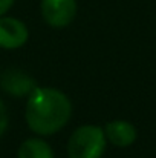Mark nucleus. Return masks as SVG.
Segmentation results:
<instances>
[{
    "instance_id": "f257e3e1",
    "label": "nucleus",
    "mask_w": 156,
    "mask_h": 158,
    "mask_svg": "<svg viewBox=\"0 0 156 158\" xmlns=\"http://www.w3.org/2000/svg\"><path fill=\"white\" fill-rule=\"evenodd\" d=\"M72 103L55 88H35L26 102L25 117L29 129L40 137L54 135L70 120Z\"/></svg>"
},
{
    "instance_id": "f03ea898",
    "label": "nucleus",
    "mask_w": 156,
    "mask_h": 158,
    "mask_svg": "<svg viewBox=\"0 0 156 158\" xmlns=\"http://www.w3.org/2000/svg\"><path fill=\"white\" fill-rule=\"evenodd\" d=\"M107 146L104 129L95 124H83L75 129L67 141L69 158H103Z\"/></svg>"
},
{
    "instance_id": "7ed1b4c3",
    "label": "nucleus",
    "mask_w": 156,
    "mask_h": 158,
    "mask_svg": "<svg viewBox=\"0 0 156 158\" xmlns=\"http://www.w3.org/2000/svg\"><path fill=\"white\" fill-rule=\"evenodd\" d=\"M43 20L52 28L69 26L77 15V0H42Z\"/></svg>"
},
{
    "instance_id": "20e7f679",
    "label": "nucleus",
    "mask_w": 156,
    "mask_h": 158,
    "mask_svg": "<svg viewBox=\"0 0 156 158\" xmlns=\"http://www.w3.org/2000/svg\"><path fill=\"white\" fill-rule=\"evenodd\" d=\"M29 39L28 26L15 17H0V48L2 49H18L25 46Z\"/></svg>"
},
{
    "instance_id": "39448f33",
    "label": "nucleus",
    "mask_w": 156,
    "mask_h": 158,
    "mask_svg": "<svg viewBox=\"0 0 156 158\" xmlns=\"http://www.w3.org/2000/svg\"><path fill=\"white\" fill-rule=\"evenodd\" d=\"M0 88L5 94L15 98H22L29 97V94L37 88V83L26 72L11 68L0 74Z\"/></svg>"
},
{
    "instance_id": "423d86ee",
    "label": "nucleus",
    "mask_w": 156,
    "mask_h": 158,
    "mask_svg": "<svg viewBox=\"0 0 156 158\" xmlns=\"http://www.w3.org/2000/svg\"><path fill=\"white\" fill-rule=\"evenodd\" d=\"M106 138L110 144L116 148H129L136 141V127L126 120H113L104 126Z\"/></svg>"
},
{
    "instance_id": "0eeeda50",
    "label": "nucleus",
    "mask_w": 156,
    "mask_h": 158,
    "mask_svg": "<svg viewBox=\"0 0 156 158\" xmlns=\"http://www.w3.org/2000/svg\"><path fill=\"white\" fill-rule=\"evenodd\" d=\"M17 158H55L52 148L42 138H28L25 140L17 152Z\"/></svg>"
},
{
    "instance_id": "6e6552de",
    "label": "nucleus",
    "mask_w": 156,
    "mask_h": 158,
    "mask_svg": "<svg viewBox=\"0 0 156 158\" xmlns=\"http://www.w3.org/2000/svg\"><path fill=\"white\" fill-rule=\"evenodd\" d=\"M9 126V115H8V109L5 103L0 100V138L5 135L6 129Z\"/></svg>"
},
{
    "instance_id": "1a4fd4ad",
    "label": "nucleus",
    "mask_w": 156,
    "mask_h": 158,
    "mask_svg": "<svg viewBox=\"0 0 156 158\" xmlns=\"http://www.w3.org/2000/svg\"><path fill=\"white\" fill-rule=\"evenodd\" d=\"M15 0H0V17H3L14 5Z\"/></svg>"
}]
</instances>
